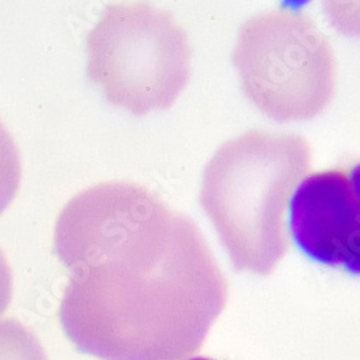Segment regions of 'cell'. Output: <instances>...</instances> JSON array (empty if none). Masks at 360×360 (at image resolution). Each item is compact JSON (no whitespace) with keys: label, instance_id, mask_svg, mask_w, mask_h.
Segmentation results:
<instances>
[{"label":"cell","instance_id":"cell-6","mask_svg":"<svg viewBox=\"0 0 360 360\" xmlns=\"http://www.w3.org/2000/svg\"><path fill=\"white\" fill-rule=\"evenodd\" d=\"M0 360H48L37 335L18 319L0 320Z\"/></svg>","mask_w":360,"mask_h":360},{"label":"cell","instance_id":"cell-7","mask_svg":"<svg viewBox=\"0 0 360 360\" xmlns=\"http://www.w3.org/2000/svg\"><path fill=\"white\" fill-rule=\"evenodd\" d=\"M22 177L19 150L9 130L0 122V214L15 199Z\"/></svg>","mask_w":360,"mask_h":360},{"label":"cell","instance_id":"cell-2","mask_svg":"<svg viewBox=\"0 0 360 360\" xmlns=\"http://www.w3.org/2000/svg\"><path fill=\"white\" fill-rule=\"evenodd\" d=\"M310 160L304 137L258 129L225 141L209 160L199 203L238 268L268 274L287 252L284 209Z\"/></svg>","mask_w":360,"mask_h":360},{"label":"cell","instance_id":"cell-9","mask_svg":"<svg viewBox=\"0 0 360 360\" xmlns=\"http://www.w3.org/2000/svg\"><path fill=\"white\" fill-rule=\"evenodd\" d=\"M186 360H217V359H212V357H206V356H193V357H189Z\"/></svg>","mask_w":360,"mask_h":360},{"label":"cell","instance_id":"cell-3","mask_svg":"<svg viewBox=\"0 0 360 360\" xmlns=\"http://www.w3.org/2000/svg\"><path fill=\"white\" fill-rule=\"evenodd\" d=\"M85 71L117 107L169 110L192 74V45L176 18L147 2L108 5L85 37Z\"/></svg>","mask_w":360,"mask_h":360},{"label":"cell","instance_id":"cell-1","mask_svg":"<svg viewBox=\"0 0 360 360\" xmlns=\"http://www.w3.org/2000/svg\"><path fill=\"white\" fill-rule=\"evenodd\" d=\"M225 277L199 226L162 202L107 261L71 273L67 339L100 360H170L221 314Z\"/></svg>","mask_w":360,"mask_h":360},{"label":"cell","instance_id":"cell-4","mask_svg":"<svg viewBox=\"0 0 360 360\" xmlns=\"http://www.w3.org/2000/svg\"><path fill=\"white\" fill-rule=\"evenodd\" d=\"M232 64L250 103L277 122L310 120L335 96L332 44L306 13L274 9L248 19Z\"/></svg>","mask_w":360,"mask_h":360},{"label":"cell","instance_id":"cell-5","mask_svg":"<svg viewBox=\"0 0 360 360\" xmlns=\"http://www.w3.org/2000/svg\"><path fill=\"white\" fill-rule=\"evenodd\" d=\"M290 232L311 261L360 277V160L302 180L290 203Z\"/></svg>","mask_w":360,"mask_h":360},{"label":"cell","instance_id":"cell-8","mask_svg":"<svg viewBox=\"0 0 360 360\" xmlns=\"http://www.w3.org/2000/svg\"><path fill=\"white\" fill-rule=\"evenodd\" d=\"M12 295H13L12 269L5 254L0 251V316H2L11 306Z\"/></svg>","mask_w":360,"mask_h":360}]
</instances>
